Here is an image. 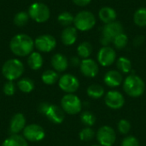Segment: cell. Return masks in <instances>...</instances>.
Instances as JSON below:
<instances>
[{"instance_id":"cell-40","label":"cell","mask_w":146,"mask_h":146,"mask_svg":"<svg viewBox=\"0 0 146 146\" xmlns=\"http://www.w3.org/2000/svg\"><path fill=\"white\" fill-rule=\"evenodd\" d=\"M72 1L74 4L80 7H85L92 2V0H72Z\"/></svg>"},{"instance_id":"cell-15","label":"cell","mask_w":146,"mask_h":146,"mask_svg":"<svg viewBox=\"0 0 146 146\" xmlns=\"http://www.w3.org/2000/svg\"><path fill=\"white\" fill-rule=\"evenodd\" d=\"M45 116L51 122L55 124H60L64 121L65 112L63 111L62 107H59L55 104H50L47 113L45 114Z\"/></svg>"},{"instance_id":"cell-36","label":"cell","mask_w":146,"mask_h":146,"mask_svg":"<svg viewBox=\"0 0 146 146\" xmlns=\"http://www.w3.org/2000/svg\"><path fill=\"white\" fill-rule=\"evenodd\" d=\"M121 146H139V142L135 137L128 136L122 140Z\"/></svg>"},{"instance_id":"cell-7","label":"cell","mask_w":146,"mask_h":146,"mask_svg":"<svg viewBox=\"0 0 146 146\" xmlns=\"http://www.w3.org/2000/svg\"><path fill=\"white\" fill-rule=\"evenodd\" d=\"M28 15L30 18L34 20L36 22L43 23L49 20L50 16V11L49 7L43 3H34L28 9Z\"/></svg>"},{"instance_id":"cell-18","label":"cell","mask_w":146,"mask_h":146,"mask_svg":"<svg viewBox=\"0 0 146 146\" xmlns=\"http://www.w3.org/2000/svg\"><path fill=\"white\" fill-rule=\"evenodd\" d=\"M78 33L77 29L74 27H65L61 34V40L63 44L69 46L74 44L77 40Z\"/></svg>"},{"instance_id":"cell-34","label":"cell","mask_w":146,"mask_h":146,"mask_svg":"<svg viewBox=\"0 0 146 146\" xmlns=\"http://www.w3.org/2000/svg\"><path fill=\"white\" fill-rule=\"evenodd\" d=\"M118 131L121 134H127L130 130H131V123L126 120V119H121L117 125Z\"/></svg>"},{"instance_id":"cell-9","label":"cell","mask_w":146,"mask_h":146,"mask_svg":"<svg viewBox=\"0 0 146 146\" xmlns=\"http://www.w3.org/2000/svg\"><path fill=\"white\" fill-rule=\"evenodd\" d=\"M58 86L61 90L65 92L67 94L74 93L80 87V81L74 75L66 74L59 78Z\"/></svg>"},{"instance_id":"cell-16","label":"cell","mask_w":146,"mask_h":146,"mask_svg":"<svg viewBox=\"0 0 146 146\" xmlns=\"http://www.w3.org/2000/svg\"><path fill=\"white\" fill-rule=\"evenodd\" d=\"M26 127V118L21 113L15 114L10 120L9 132L12 134H18Z\"/></svg>"},{"instance_id":"cell-10","label":"cell","mask_w":146,"mask_h":146,"mask_svg":"<svg viewBox=\"0 0 146 146\" xmlns=\"http://www.w3.org/2000/svg\"><path fill=\"white\" fill-rule=\"evenodd\" d=\"M23 137L31 142H38L44 139L45 133L44 128L38 124H30L23 129Z\"/></svg>"},{"instance_id":"cell-26","label":"cell","mask_w":146,"mask_h":146,"mask_svg":"<svg viewBox=\"0 0 146 146\" xmlns=\"http://www.w3.org/2000/svg\"><path fill=\"white\" fill-rule=\"evenodd\" d=\"M92 52V45L89 42H86V41L80 44L77 48V53L79 56L83 59L89 58Z\"/></svg>"},{"instance_id":"cell-35","label":"cell","mask_w":146,"mask_h":146,"mask_svg":"<svg viewBox=\"0 0 146 146\" xmlns=\"http://www.w3.org/2000/svg\"><path fill=\"white\" fill-rule=\"evenodd\" d=\"M3 91L6 96H13L15 92V85L13 83V81L9 80L3 85Z\"/></svg>"},{"instance_id":"cell-17","label":"cell","mask_w":146,"mask_h":146,"mask_svg":"<svg viewBox=\"0 0 146 146\" xmlns=\"http://www.w3.org/2000/svg\"><path fill=\"white\" fill-rule=\"evenodd\" d=\"M122 75L120 71L117 70H110L104 77V82L110 87H117L122 83Z\"/></svg>"},{"instance_id":"cell-38","label":"cell","mask_w":146,"mask_h":146,"mask_svg":"<svg viewBox=\"0 0 146 146\" xmlns=\"http://www.w3.org/2000/svg\"><path fill=\"white\" fill-rule=\"evenodd\" d=\"M144 42H145V37H144V36H141V35L137 36V37L133 39V44H134V46H136V47H139V46L142 45V44H144Z\"/></svg>"},{"instance_id":"cell-41","label":"cell","mask_w":146,"mask_h":146,"mask_svg":"<svg viewBox=\"0 0 146 146\" xmlns=\"http://www.w3.org/2000/svg\"><path fill=\"white\" fill-rule=\"evenodd\" d=\"M92 146H101V145H92Z\"/></svg>"},{"instance_id":"cell-2","label":"cell","mask_w":146,"mask_h":146,"mask_svg":"<svg viewBox=\"0 0 146 146\" xmlns=\"http://www.w3.org/2000/svg\"><path fill=\"white\" fill-rule=\"evenodd\" d=\"M123 90L128 96L138 98L144 94L145 91V84L139 76L131 74L123 81Z\"/></svg>"},{"instance_id":"cell-39","label":"cell","mask_w":146,"mask_h":146,"mask_svg":"<svg viewBox=\"0 0 146 146\" xmlns=\"http://www.w3.org/2000/svg\"><path fill=\"white\" fill-rule=\"evenodd\" d=\"M69 63L73 67H78V66H80L81 61L78 56H72L69 60Z\"/></svg>"},{"instance_id":"cell-24","label":"cell","mask_w":146,"mask_h":146,"mask_svg":"<svg viewBox=\"0 0 146 146\" xmlns=\"http://www.w3.org/2000/svg\"><path fill=\"white\" fill-rule=\"evenodd\" d=\"M41 79H42V81L45 85L51 86V85H54L55 83H56L59 80V75H58L56 71L48 69V70H45L42 74Z\"/></svg>"},{"instance_id":"cell-25","label":"cell","mask_w":146,"mask_h":146,"mask_svg":"<svg viewBox=\"0 0 146 146\" xmlns=\"http://www.w3.org/2000/svg\"><path fill=\"white\" fill-rule=\"evenodd\" d=\"M17 86L23 93H30L34 89V82L30 78L25 77L18 81Z\"/></svg>"},{"instance_id":"cell-33","label":"cell","mask_w":146,"mask_h":146,"mask_svg":"<svg viewBox=\"0 0 146 146\" xmlns=\"http://www.w3.org/2000/svg\"><path fill=\"white\" fill-rule=\"evenodd\" d=\"M95 135H96V133L90 127H86L83 128L79 133V137H80V140L85 141V142L91 141L95 137Z\"/></svg>"},{"instance_id":"cell-11","label":"cell","mask_w":146,"mask_h":146,"mask_svg":"<svg viewBox=\"0 0 146 146\" xmlns=\"http://www.w3.org/2000/svg\"><path fill=\"white\" fill-rule=\"evenodd\" d=\"M34 45L41 52H50L55 49L56 45V40L50 34H43L35 39Z\"/></svg>"},{"instance_id":"cell-21","label":"cell","mask_w":146,"mask_h":146,"mask_svg":"<svg viewBox=\"0 0 146 146\" xmlns=\"http://www.w3.org/2000/svg\"><path fill=\"white\" fill-rule=\"evenodd\" d=\"M43 56L38 52H32L27 58V64L33 70H38L43 66Z\"/></svg>"},{"instance_id":"cell-31","label":"cell","mask_w":146,"mask_h":146,"mask_svg":"<svg viewBox=\"0 0 146 146\" xmlns=\"http://www.w3.org/2000/svg\"><path fill=\"white\" fill-rule=\"evenodd\" d=\"M128 43V37L126 33H122L119 35H117L114 39H113V44L115 48L121 50L125 48L127 45Z\"/></svg>"},{"instance_id":"cell-19","label":"cell","mask_w":146,"mask_h":146,"mask_svg":"<svg viewBox=\"0 0 146 146\" xmlns=\"http://www.w3.org/2000/svg\"><path fill=\"white\" fill-rule=\"evenodd\" d=\"M51 65L55 71L63 72L68 68V61L64 55L61 53H56L51 57Z\"/></svg>"},{"instance_id":"cell-14","label":"cell","mask_w":146,"mask_h":146,"mask_svg":"<svg viewBox=\"0 0 146 146\" xmlns=\"http://www.w3.org/2000/svg\"><path fill=\"white\" fill-rule=\"evenodd\" d=\"M80 68V72L82 73V74L88 78L96 77L99 71L98 64L97 63V62H95L94 60L91 58L83 59L81 61Z\"/></svg>"},{"instance_id":"cell-32","label":"cell","mask_w":146,"mask_h":146,"mask_svg":"<svg viewBox=\"0 0 146 146\" xmlns=\"http://www.w3.org/2000/svg\"><path fill=\"white\" fill-rule=\"evenodd\" d=\"M81 122L86 127H92L96 123V116L90 111H84L80 115Z\"/></svg>"},{"instance_id":"cell-13","label":"cell","mask_w":146,"mask_h":146,"mask_svg":"<svg viewBox=\"0 0 146 146\" xmlns=\"http://www.w3.org/2000/svg\"><path fill=\"white\" fill-rule=\"evenodd\" d=\"M105 104L112 110H119L125 104L124 96L118 91H110L104 97Z\"/></svg>"},{"instance_id":"cell-37","label":"cell","mask_w":146,"mask_h":146,"mask_svg":"<svg viewBox=\"0 0 146 146\" xmlns=\"http://www.w3.org/2000/svg\"><path fill=\"white\" fill-rule=\"evenodd\" d=\"M50 106V104H49V103H46V102L41 103V104H39L38 106V112H39L40 114L45 115V114L47 113V111H48Z\"/></svg>"},{"instance_id":"cell-20","label":"cell","mask_w":146,"mask_h":146,"mask_svg":"<svg viewBox=\"0 0 146 146\" xmlns=\"http://www.w3.org/2000/svg\"><path fill=\"white\" fill-rule=\"evenodd\" d=\"M98 16L101 21H103L104 24H108L116 20L117 14L113 8L109 6H104L100 9L98 12Z\"/></svg>"},{"instance_id":"cell-30","label":"cell","mask_w":146,"mask_h":146,"mask_svg":"<svg viewBox=\"0 0 146 146\" xmlns=\"http://www.w3.org/2000/svg\"><path fill=\"white\" fill-rule=\"evenodd\" d=\"M30 16L28 15L27 12L26 11H20L18 12L15 17H14V23L17 26V27H23L25 26L29 20Z\"/></svg>"},{"instance_id":"cell-4","label":"cell","mask_w":146,"mask_h":146,"mask_svg":"<svg viewBox=\"0 0 146 146\" xmlns=\"http://www.w3.org/2000/svg\"><path fill=\"white\" fill-rule=\"evenodd\" d=\"M74 24L75 28L80 31H89L94 27L96 24V17L91 11L83 10L74 16Z\"/></svg>"},{"instance_id":"cell-23","label":"cell","mask_w":146,"mask_h":146,"mask_svg":"<svg viewBox=\"0 0 146 146\" xmlns=\"http://www.w3.org/2000/svg\"><path fill=\"white\" fill-rule=\"evenodd\" d=\"M86 92L88 97L93 99H99L103 98L105 94L104 88L98 84H92L90 86H88Z\"/></svg>"},{"instance_id":"cell-29","label":"cell","mask_w":146,"mask_h":146,"mask_svg":"<svg viewBox=\"0 0 146 146\" xmlns=\"http://www.w3.org/2000/svg\"><path fill=\"white\" fill-rule=\"evenodd\" d=\"M74 15L70 13V12H68V11H63L62 12L58 17H57V21L58 22L63 26V27H69L72 23H74Z\"/></svg>"},{"instance_id":"cell-27","label":"cell","mask_w":146,"mask_h":146,"mask_svg":"<svg viewBox=\"0 0 146 146\" xmlns=\"http://www.w3.org/2000/svg\"><path fill=\"white\" fill-rule=\"evenodd\" d=\"M133 21L139 27H146V8L141 7L135 11L133 15Z\"/></svg>"},{"instance_id":"cell-6","label":"cell","mask_w":146,"mask_h":146,"mask_svg":"<svg viewBox=\"0 0 146 146\" xmlns=\"http://www.w3.org/2000/svg\"><path fill=\"white\" fill-rule=\"evenodd\" d=\"M61 107L68 115H77L82 110V103L78 96L74 93H68L62 97Z\"/></svg>"},{"instance_id":"cell-8","label":"cell","mask_w":146,"mask_h":146,"mask_svg":"<svg viewBox=\"0 0 146 146\" xmlns=\"http://www.w3.org/2000/svg\"><path fill=\"white\" fill-rule=\"evenodd\" d=\"M97 139L101 146H112L116 140V133L110 126H103L97 132Z\"/></svg>"},{"instance_id":"cell-28","label":"cell","mask_w":146,"mask_h":146,"mask_svg":"<svg viewBox=\"0 0 146 146\" xmlns=\"http://www.w3.org/2000/svg\"><path fill=\"white\" fill-rule=\"evenodd\" d=\"M116 66L119 71L124 74H128L132 70V62L128 58L125 56H121L118 58L116 62Z\"/></svg>"},{"instance_id":"cell-5","label":"cell","mask_w":146,"mask_h":146,"mask_svg":"<svg viewBox=\"0 0 146 146\" xmlns=\"http://www.w3.org/2000/svg\"><path fill=\"white\" fill-rule=\"evenodd\" d=\"M123 33V26L119 21H113L105 26L103 28V34L100 38V42L103 46H109V44L113 42V39L119 34Z\"/></svg>"},{"instance_id":"cell-12","label":"cell","mask_w":146,"mask_h":146,"mask_svg":"<svg viewBox=\"0 0 146 146\" xmlns=\"http://www.w3.org/2000/svg\"><path fill=\"white\" fill-rule=\"evenodd\" d=\"M116 59L115 50L110 46H103L98 53V63L103 67L112 65Z\"/></svg>"},{"instance_id":"cell-1","label":"cell","mask_w":146,"mask_h":146,"mask_svg":"<svg viewBox=\"0 0 146 146\" xmlns=\"http://www.w3.org/2000/svg\"><path fill=\"white\" fill-rule=\"evenodd\" d=\"M34 41L27 34H17L12 38L9 43L10 50L17 56H29L34 48Z\"/></svg>"},{"instance_id":"cell-22","label":"cell","mask_w":146,"mask_h":146,"mask_svg":"<svg viewBox=\"0 0 146 146\" xmlns=\"http://www.w3.org/2000/svg\"><path fill=\"white\" fill-rule=\"evenodd\" d=\"M1 146H28V145L24 137L19 134H12L3 142Z\"/></svg>"},{"instance_id":"cell-3","label":"cell","mask_w":146,"mask_h":146,"mask_svg":"<svg viewBox=\"0 0 146 146\" xmlns=\"http://www.w3.org/2000/svg\"><path fill=\"white\" fill-rule=\"evenodd\" d=\"M24 72L23 63L15 58L6 61L2 67V74L4 78L9 81L19 79Z\"/></svg>"}]
</instances>
